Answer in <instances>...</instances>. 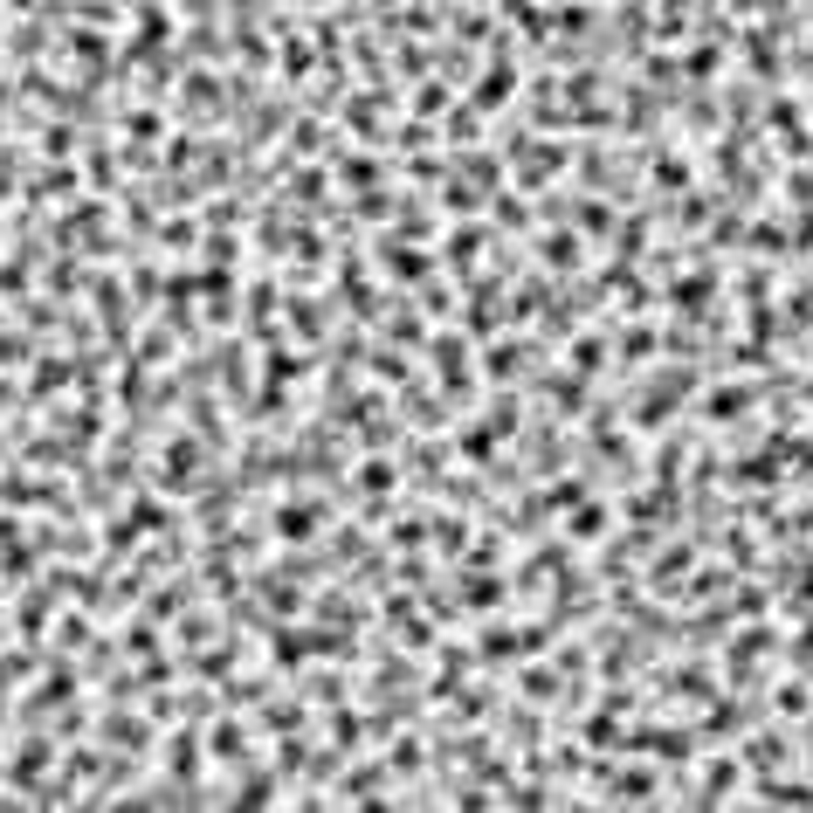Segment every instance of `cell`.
Returning a JSON list of instances; mask_svg holds the SVG:
<instances>
[{
    "mask_svg": "<svg viewBox=\"0 0 813 813\" xmlns=\"http://www.w3.org/2000/svg\"><path fill=\"white\" fill-rule=\"evenodd\" d=\"M759 800H772V807H813V786H793V779H772V786H759Z\"/></svg>",
    "mask_w": 813,
    "mask_h": 813,
    "instance_id": "6da1fadb",
    "label": "cell"
},
{
    "mask_svg": "<svg viewBox=\"0 0 813 813\" xmlns=\"http://www.w3.org/2000/svg\"><path fill=\"white\" fill-rule=\"evenodd\" d=\"M276 531H283V538H311V531H317V510H311V503H289Z\"/></svg>",
    "mask_w": 813,
    "mask_h": 813,
    "instance_id": "7a4b0ae2",
    "label": "cell"
},
{
    "mask_svg": "<svg viewBox=\"0 0 813 813\" xmlns=\"http://www.w3.org/2000/svg\"><path fill=\"white\" fill-rule=\"evenodd\" d=\"M614 793H621V800H655V772H621Z\"/></svg>",
    "mask_w": 813,
    "mask_h": 813,
    "instance_id": "3957f363",
    "label": "cell"
},
{
    "mask_svg": "<svg viewBox=\"0 0 813 813\" xmlns=\"http://www.w3.org/2000/svg\"><path fill=\"white\" fill-rule=\"evenodd\" d=\"M731 786H737V765H731V759H717V765H710V793H703V800H724Z\"/></svg>",
    "mask_w": 813,
    "mask_h": 813,
    "instance_id": "277c9868",
    "label": "cell"
},
{
    "mask_svg": "<svg viewBox=\"0 0 813 813\" xmlns=\"http://www.w3.org/2000/svg\"><path fill=\"white\" fill-rule=\"evenodd\" d=\"M600 531H606V510H600V503H586V510L573 517V538H600Z\"/></svg>",
    "mask_w": 813,
    "mask_h": 813,
    "instance_id": "5b68a950",
    "label": "cell"
},
{
    "mask_svg": "<svg viewBox=\"0 0 813 813\" xmlns=\"http://www.w3.org/2000/svg\"><path fill=\"white\" fill-rule=\"evenodd\" d=\"M737 400H744V394H737V386H724V394H717V407H710V414H717V420H731V414H737Z\"/></svg>",
    "mask_w": 813,
    "mask_h": 813,
    "instance_id": "8992f818",
    "label": "cell"
}]
</instances>
